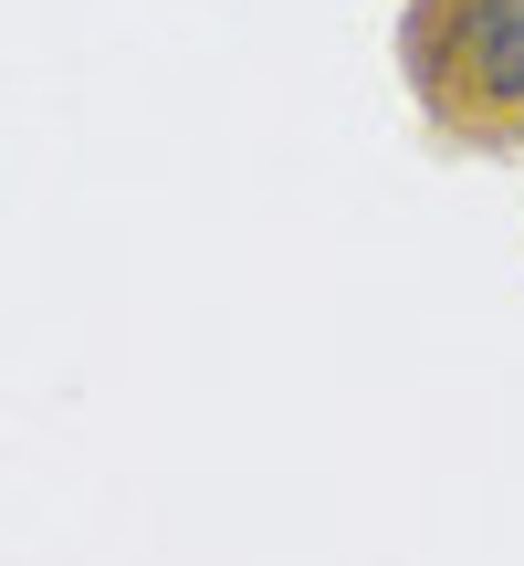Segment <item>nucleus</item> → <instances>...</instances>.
Returning a JSON list of instances; mask_svg holds the SVG:
<instances>
[{"label": "nucleus", "instance_id": "f257e3e1", "mask_svg": "<svg viewBox=\"0 0 524 566\" xmlns=\"http://www.w3.org/2000/svg\"><path fill=\"white\" fill-rule=\"evenodd\" d=\"M399 84L462 158H524V0H409Z\"/></svg>", "mask_w": 524, "mask_h": 566}]
</instances>
